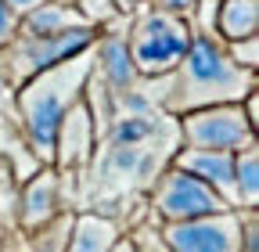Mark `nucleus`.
<instances>
[{
    "label": "nucleus",
    "instance_id": "nucleus-1",
    "mask_svg": "<svg viewBox=\"0 0 259 252\" xmlns=\"http://www.w3.org/2000/svg\"><path fill=\"white\" fill-rule=\"evenodd\" d=\"M180 148L177 115L155 108L144 98L115 105V115L97 137L90 159V187L94 195H137L158 180V173L173 162Z\"/></svg>",
    "mask_w": 259,
    "mask_h": 252
},
{
    "label": "nucleus",
    "instance_id": "nucleus-2",
    "mask_svg": "<svg viewBox=\"0 0 259 252\" xmlns=\"http://www.w3.org/2000/svg\"><path fill=\"white\" fill-rule=\"evenodd\" d=\"M90 72H94V47L58 61V65H51L44 72H36L32 79H25L15 90L18 130H22L29 151L36 155L40 162L51 166V148H54L58 122L65 119V112L72 105L83 101Z\"/></svg>",
    "mask_w": 259,
    "mask_h": 252
},
{
    "label": "nucleus",
    "instance_id": "nucleus-3",
    "mask_svg": "<svg viewBox=\"0 0 259 252\" xmlns=\"http://www.w3.org/2000/svg\"><path fill=\"white\" fill-rule=\"evenodd\" d=\"M252 90H255V72L234 65L216 36H194L184 61L169 76V98L162 112L184 115L212 105H241Z\"/></svg>",
    "mask_w": 259,
    "mask_h": 252
},
{
    "label": "nucleus",
    "instance_id": "nucleus-4",
    "mask_svg": "<svg viewBox=\"0 0 259 252\" xmlns=\"http://www.w3.org/2000/svg\"><path fill=\"white\" fill-rule=\"evenodd\" d=\"M191 40H194V33H191L187 18H173V15L148 8L130 25L126 54H130V65H134V72L141 79H162V76L177 72Z\"/></svg>",
    "mask_w": 259,
    "mask_h": 252
},
{
    "label": "nucleus",
    "instance_id": "nucleus-5",
    "mask_svg": "<svg viewBox=\"0 0 259 252\" xmlns=\"http://www.w3.org/2000/svg\"><path fill=\"white\" fill-rule=\"evenodd\" d=\"M97 25H83V29H72V33H61V36H15L4 51H0V65H4L11 87H22L25 79H32L36 72L58 65V61L72 58V54H83L97 44Z\"/></svg>",
    "mask_w": 259,
    "mask_h": 252
},
{
    "label": "nucleus",
    "instance_id": "nucleus-6",
    "mask_svg": "<svg viewBox=\"0 0 259 252\" xmlns=\"http://www.w3.org/2000/svg\"><path fill=\"white\" fill-rule=\"evenodd\" d=\"M177 126H180V148L238 155L255 144V126L245 119L241 105H212L198 112H184L177 115Z\"/></svg>",
    "mask_w": 259,
    "mask_h": 252
},
{
    "label": "nucleus",
    "instance_id": "nucleus-7",
    "mask_svg": "<svg viewBox=\"0 0 259 252\" xmlns=\"http://www.w3.org/2000/svg\"><path fill=\"white\" fill-rule=\"evenodd\" d=\"M227 205L209 184L198 177H191L177 166H166L151 184V216H158L162 224H184V220H198L212 213H227Z\"/></svg>",
    "mask_w": 259,
    "mask_h": 252
},
{
    "label": "nucleus",
    "instance_id": "nucleus-8",
    "mask_svg": "<svg viewBox=\"0 0 259 252\" xmlns=\"http://www.w3.org/2000/svg\"><path fill=\"white\" fill-rule=\"evenodd\" d=\"M158 234L169 252H241V213L227 209L184 224H162Z\"/></svg>",
    "mask_w": 259,
    "mask_h": 252
},
{
    "label": "nucleus",
    "instance_id": "nucleus-9",
    "mask_svg": "<svg viewBox=\"0 0 259 252\" xmlns=\"http://www.w3.org/2000/svg\"><path fill=\"white\" fill-rule=\"evenodd\" d=\"M94 148H97V126H94L87 101H79L58 122L54 148H51V170L58 177H79L94 159Z\"/></svg>",
    "mask_w": 259,
    "mask_h": 252
},
{
    "label": "nucleus",
    "instance_id": "nucleus-10",
    "mask_svg": "<svg viewBox=\"0 0 259 252\" xmlns=\"http://www.w3.org/2000/svg\"><path fill=\"white\" fill-rule=\"evenodd\" d=\"M61 213V177L44 166L32 177H25L22 184V195H18V227L22 234L44 227L47 220H54Z\"/></svg>",
    "mask_w": 259,
    "mask_h": 252
},
{
    "label": "nucleus",
    "instance_id": "nucleus-11",
    "mask_svg": "<svg viewBox=\"0 0 259 252\" xmlns=\"http://www.w3.org/2000/svg\"><path fill=\"white\" fill-rule=\"evenodd\" d=\"M169 166H177V170H184V173H191V177H198V180L209 184L231 209H238L234 155H227V151H198V148H177V155H173Z\"/></svg>",
    "mask_w": 259,
    "mask_h": 252
},
{
    "label": "nucleus",
    "instance_id": "nucleus-12",
    "mask_svg": "<svg viewBox=\"0 0 259 252\" xmlns=\"http://www.w3.org/2000/svg\"><path fill=\"white\" fill-rule=\"evenodd\" d=\"M90 25L76 4H58V0H44L40 8H32L29 15L18 18V33L22 36H61V33H72V29Z\"/></svg>",
    "mask_w": 259,
    "mask_h": 252
},
{
    "label": "nucleus",
    "instance_id": "nucleus-13",
    "mask_svg": "<svg viewBox=\"0 0 259 252\" xmlns=\"http://www.w3.org/2000/svg\"><path fill=\"white\" fill-rule=\"evenodd\" d=\"M119 238H122V224L115 216H108V213H79L65 252H112V245Z\"/></svg>",
    "mask_w": 259,
    "mask_h": 252
},
{
    "label": "nucleus",
    "instance_id": "nucleus-14",
    "mask_svg": "<svg viewBox=\"0 0 259 252\" xmlns=\"http://www.w3.org/2000/svg\"><path fill=\"white\" fill-rule=\"evenodd\" d=\"M259 36V0H220L216 8V40L234 44Z\"/></svg>",
    "mask_w": 259,
    "mask_h": 252
},
{
    "label": "nucleus",
    "instance_id": "nucleus-15",
    "mask_svg": "<svg viewBox=\"0 0 259 252\" xmlns=\"http://www.w3.org/2000/svg\"><path fill=\"white\" fill-rule=\"evenodd\" d=\"M72 224H76V213H58L54 220H47L44 227L22 234V252H65L72 238Z\"/></svg>",
    "mask_w": 259,
    "mask_h": 252
},
{
    "label": "nucleus",
    "instance_id": "nucleus-16",
    "mask_svg": "<svg viewBox=\"0 0 259 252\" xmlns=\"http://www.w3.org/2000/svg\"><path fill=\"white\" fill-rule=\"evenodd\" d=\"M234 191H238V209L255 213L259 205V148H245L234 155Z\"/></svg>",
    "mask_w": 259,
    "mask_h": 252
},
{
    "label": "nucleus",
    "instance_id": "nucleus-17",
    "mask_svg": "<svg viewBox=\"0 0 259 252\" xmlns=\"http://www.w3.org/2000/svg\"><path fill=\"white\" fill-rule=\"evenodd\" d=\"M223 47H227V54H231L234 65H241V69H248V72L259 69V36H245V40L223 44Z\"/></svg>",
    "mask_w": 259,
    "mask_h": 252
},
{
    "label": "nucleus",
    "instance_id": "nucleus-18",
    "mask_svg": "<svg viewBox=\"0 0 259 252\" xmlns=\"http://www.w3.org/2000/svg\"><path fill=\"white\" fill-rule=\"evenodd\" d=\"M76 4V11L90 22V25H108L112 22V15H115V8H112V0H72Z\"/></svg>",
    "mask_w": 259,
    "mask_h": 252
},
{
    "label": "nucleus",
    "instance_id": "nucleus-19",
    "mask_svg": "<svg viewBox=\"0 0 259 252\" xmlns=\"http://www.w3.org/2000/svg\"><path fill=\"white\" fill-rule=\"evenodd\" d=\"M198 0H148L151 11H162V15H173V18H187L194 11Z\"/></svg>",
    "mask_w": 259,
    "mask_h": 252
},
{
    "label": "nucleus",
    "instance_id": "nucleus-20",
    "mask_svg": "<svg viewBox=\"0 0 259 252\" xmlns=\"http://www.w3.org/2000/svg\"><path fill=\"white\" fill-rule=\"evenodd\" d=\"M15 36H18V15L4 4V0H0V51H4Z\"/></svg>",
    "mask_w": 259,
    "mask_h": 252
},
{
    "label": "nucleus",
    "instance_id": "nucleus-21",
    "mask_svg": "<svg viewBox=\"0 0 259 252\" xmlns=\"http://www.w3.org/2000/svg\"><path fill=\"white\" fill-rule=\"evenodd\" d=\"M11 98H15V87H11V79H8V72H4V65H0V108H8V105H11Z\"/></svg>",
    "mask_w": 259,
    "mask_h": 252
},
{
    "label": "nucleus",
    "instance_id": "nucleus-22",
    "mask_svg": "<svg viewBox=\"0 0 259 252\" xmlns=\"http://www.w3.org/2000/svg\"><path fill=\"white\" fill-rule=\"evenodd\" d=\"M4 4H8V8H11V11H15L18 18H22V15H29L32 8H40L44 0H4Z\"/></svg>",
    "mask_w": 259,
    "mask_h": 252
},
{
    "label": "nucleus",
    "instance_id": "nucleus-23",
    "mask_svg": "<svg viewBox=\"0 0 259 252\" xmlns=\"http://www.w3.org/2000/svg\"><path fill=\"white\" fill-rule=\"evenodd\" d=\"M112 252H137V245H134V238L126 234V238H119V241L112 245Z\"/></svg>",
    "mask_w": 259,
    "mask_h": 252
},
{
    "label": "nucleus",
    "instance_id": "nucleus-24",
    "mask_svg": "<svg viewBox=\"0 0 259 252\" xmlns=\"http://www.w3.org/2000/svg\"><path fill=\"white\" fill-rule=\"evenodd\" d=\"M58 4H72V0H58Z\"/></svg>",
    "mask_w": 259,
    "mask_h": 252
}]
</instances>
